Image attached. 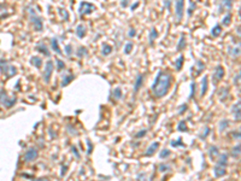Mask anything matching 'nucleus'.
<instances>
[{
	"label": "nucleus",
	"mask_w": 241,
	"mask_h": 181,
	"mask_svg": "<svg viewBox=\"0 0 241 181\" xmlns=\"http://www.w3.org/2000/svg\"><path fill=\"white\" fill-rule=\"evenodd\" d=\"M36 49L40 52V53H42V54H45V56H49V52H48V48L46 47V45H44V44H37V46H36Z\"/></svg>",
	"instance_id": "obj_16"
},
{
	"label": "nucleus",
	"mask_w": 241,
	"mask_h": 181,
	"mask_svg": "<svg viewBox=\"0 0 241 181\" xmlns=\"http://www.w3.org/2000/svg\"><path fill=\"white\" fill-rule=\"evenodd\" d=\"M95 10V6L93 4H89V3H86V1H82L81 5H80V15L83 16V15H88Z\"/></svg>",
	"instance_id": "obj_7"
},
{
	"label": "nucleus",
	"mask_w": 241,
	"mask_h": 181,
	"mask_svg": "<svg viewBox=\"0 0 241 181\" xmlns=\"http://www.w3.org/2000/svg\"><path fill=\"white\" fill-rule=\"evenodd\" d=\"M207 87H209V78H207V76H204L203 81H202V97H204L206 94Z\"/></svg>",
	"instance_id": "obj_13"
},
{
	"label": "nucleus",
	"mask_w": 241,
	"mask_h": 181,
	"mask_svg": "<svg viewBox=\"0 0 241 181\" xmlns=\"http://www.w3.org/2000/svg\"><path fill=\"white\" fill-rule=\"evenodd\" d=\"M137 6H139V3H135V4H134V5L132 6V10H135V8L137 7Z\"/></svg>",
	"instance_id": "obj_53"
},
{
	"label": "nucleus",
	"mask_w": 241,
	"mask_h": 181,
	"mask_svg": "<svg viewBox=\"0 0 241 181\" xmlns=\"http://www.w3.org/2000/svg\"><path fill=\"white\" fill-rule=\"evenodd\" d=\"M87 54V48L86 47H80L78 48V52H77V56L81 58V57H83V56H86Z\"/></svg>",
	"instance_id": "obj_36"
},
{
	"label": "nucleus",
	"mask_w": 241,
	"mask_h": 181,
	"mask_svg": "<svg viewBox=\"0 0 241 181\" xmlns=\"http://www.w3.org/2000/svg\"><path fill=\"white\" fill-rule=\"evenodd\" d=\"M132 48H133V44L132 42H128L127 45H125V47H124V53H130V51H132Z\"/></svg>",
	"instance_id": "obj_38"
},
{
	"label": "nucleus",
	"mask_w": 241,
	"mask_h": 181,
	"mask_svg": "<svg viewBox=\"0 0 241 181\" xmlns=\"http://www.w3.org/2000/svg\"><path fill=\"white\" fill-rule=\"evenodd\" d=\"M232 6H233V0H222V3H221V7H219V12H222L223 10H229L232 8Z\"/></svg>",
	"instance_id": "obj_9"
},
{
	"label": "nucleus",
	"mask_w": 241,
	"mask_h": 181,
	"mask_svg": "<svg viewBox=\"0 0 241 181\" xmlns=\"http://www.w3.org/2000/svg\"><path fill=\"white\" fill-rule=\"evenodd\" d=\"M0 70H1V73L6 77H11L17 73V69L13 65L8 64L7 60H5V59H0Z\"/></svg>",
	"instance_id": "obj_2"
},
{
	"label": "nucleus",
	"mask_w": 241,
	"mask_h": 181,
	"mask_svg": "<svg viewBox=\"0 0 241 181\" xmlns=\"http://www.w3.org/2000/svg\"><path fill=\"white\" fill-rule=\"evenodd\" d=\"M171 145H173V146H177V145L182 146V145H183V143H182V139H181V138H178V140H177V141H173V143H171Z\"/></svg>",
	"instance_id": "obj_44"
},
{
	"label": "nucleus",
	"mask_w": 241,
	"mask_h": 181,
	"mask_svg": "<svg viewBox=\"0 0 241 181\" xmlns=\"http://www.w3.org/2000/svg\"><path fill=\"white\" fill-rule=\"evenodd\" d=\"M227 174V169H225V167H223V165H216V168H215V175L217 176V177H222V176H224Z\"/></svg>",
	"instance_id": "obj_10"
},
{
	"label": "nucleus",
	"mask_w": 241,
	"mask_h": 181,
	"mask_svg": "<svg viewBox=\"0 0 241 181\" xmlns=\"http://www.w3.org/2000/svg\"><path fill=\"white\" fill-rule=\"evenodd\" d=\"M185 47H186V36H185V34H182V35H181V39H180L177 49H178V51H182Z\"/></svg>",
	"instance_id": "obj_22"
},
{
	"label": "nucleus",
	"mask_w": 241,
	"mask_h": 181,
	"mask_svg": "<svg viewBox=\"0 0 241 181\" xmlns=\"http://www.w3.org/2000/svg\"><path fill=\"white\" fill-rule=\"evenodd\" d=\"M29 13H30V21L33 22V25H34V29L36 32H41L42 28H44V23H42V18L37 16L36 12L34 11L33 8H29Z\"/></svg>",
	"instance_id": "obj_3"
},
{
	"label": "nucleus",
	"mask_w": 241,
	"mask_h": 181,
	"mask_svg": "<svg viewBox=\"0 0 241 181\" xmlns=\"http://www.w3.org/2000/svg\"><path fill=\"white\" fill-rule=\"evenodd\" d=\"M128 35H129V36H132V37L135 36V29H130V30H129V33H128Z\"/></svg>",
	"instance_id": "obj_48"
},
{
	"label": "nucleus",
	"mask_w": 241,
	"mask_h": 181,
	"mask_svg": "<svg viewBox=\"0 0 241 181\" xmlns=\"http://www.w3.org/2000/svg\"><path fill=\"white\" fill-rule=\"evenodd\" d=\"M57 70L58 71H62V70L65 68V63L63 62V60H60V59H57Z\"/></svg>",
	"instance_id": "obj_35"
},
{
	"label": "nucleus",
	"mask_w": 241,
	"mask_h": 181,
	"mask_svg": "<svg viewBox=\"0 0 241 181\" xmlns=\"http://www.w3.org/2000/svg\"><path fill=\"white\" fill-rule=\"evenodd\" d=\"M169 156H170V150H168V148H163L162 151H160V153H159V157L162 159H164V158H166Z\"/></svg>",
	"instance_id": "obj_29"
},
{
	"label": "nucleus",
	"mask_w": 241,
	"mask_h": 181,
	"mask_svg": "<svg viewBox=\"0 0 241 181\" xmlns=\"http://www.w3.org/2000/svg\"><path fill=\"white\" fill-rule=\"evenodd\" d=\"M30 63H32V65H34L35 68H41L42 65V59L40 57H33L32 59H30Z\"/></svg>",
	"instance_id": "obj_15"
},
{
	"label": "nucleus",
	"mask_w": 241,
	"mask_h": 181,
	"mask_svg": "<svg viewBox=\"0 0 241 181\" xmlns=\"http://www.w3.org/2000/svg\"><path fill=\"white\" fill-rule=\"evenodd\" d=\"M232 134H233V136L235 139H240V132H233Z\"/></svg>",
	"instance_id": "obj_50"
},
{
	"label": "nucleus",
	"mask_w": 241,
	"mask_h": 181,
	"mask_svg": "<svg viewBox=\"0 0 241 181\" xmlns=\"http://www.w3.org/2000/svg\"><path fill=\"white\" fill-rule=\"evenodd\" d=\"M223 76H224V68H223L222 65H218V66L216 68L215 74H214V81H215V83L219 82L223 78Z\"/></svg>",
	"instance_id": "obj_8"
},
{
	"label": "nucleus",
	"mask_w": 241,
	"mask_h": 181,
	"mask_svg": "<svg viewBox=\"0 0 241 181\" xmlns=\"http://www.w3.org/2000/svg\"><path fill=\"white\" fill-rule=\"evenodd\" d=\"M112 94H113V97H115L116 99H120V97H122V89H120V88H116V89H113Z\"/></svg>",
	"instance_id": "obj_33"
},
{
	"label": "nucleus",
	"mask_w": 241,
	"mask_h": 181,
	"mask_svg": "<svg viewBox=\"0 0 241 181\" xmlns=\"http://www.w3.org/2000/svg\"><path fill=\"white\" fill-rule=\"evenodd\" d=\"M197 6H195V4L194 3H190V6H189V10H188V17H190L192 16V12L194 11V8H195Z\"/></svg>",
	"instance_id": "obj_40"
},
{
	"label": "nucleus",
	"mask_w": 241,
	"mask_h": 181,
	"mask_svg": "<svg viewBox=\"0 0 241 181\" xmlns=\"http://www.w3.org/2000/svg\"><path fill=\"white\" fill-rule=\"evenodd\" d=\"M158 169H159V172H160V173H165V172H168V170L170 169V165H169V164L163 163V164H159Z\"/></svg>",
	"instance_id": "obj_32"
},
{
	"label": "nucleus",
	"mask_w": 241,
	"mask_h": 181,
	"mask_svg": "<svg viewBox=\"0 0 241 181\" xmlns=\"http://www.w3.org/2000/svg\"><path fill=\"white\" fill-rule=\"evenodd\" d=\"M209 155H210L211 158H214L215 156H217V155H218V147H216V146H211L210 150H209Z\"/></svg>",
	"instance_id": "obj_26"
},
{
	"label": "nucleus",
	"mask_w": 241,
	"mask_h": 181,
	"mask_svg": "<svg viewBox=\"0 0 241 181\" xmlns=\"http://www.w3.org/2000/svg\"><path fill=\"white\" fill-rule=\"evenodd\" d=\"M170 86H171V75L165 71H159L151 89L156 98H163L168 94Z\"/></svg>",
	"instance_id": "obj_1"
},
{
	"label": "nucleus",
	"mask_w": 241,
	"mask_h": 181,
	"mask_svg": "<svg viewBox=\"0 0 241 181\" xmlns=\"http://www.w3.org/2000/svg\"><path fill=\"white\" fill-rule=\"evenodd\" d=\"M230 21H232V15H230V13L228 12V13H227V16L223 18L222 24H223V25H228V24L230 23Z\"/></svg>",
	"instance_id": "obj_34"
},
{
	"label": "nucleus",
	"mask_w": 241,
	"mask_h": 181,
	"mask_svg": "<svg viewBox=\"0 0 241 181\" xmlns=\"http://www.w3.org/2000/svg\"><path fill=\"white\" fill-rule=\"evenodd\" d=\"M4 105L6 106V107H11L12 105H15L16 104V98H11V99H8L7 97L5 98V100H4Z\"/></svg>",
	"instance_id": "obj_23"
},
{
	"label": "nucleus",
	"mask_w": 241,
	"mask_h": 181,
	"mask_svg": "<svg viewBox=\"0 0 241 181\" xmlns=\"http://www.w3.org/2000/svg\"><path fill=\"white\" fill-rule=\"evenodd\" d=\"M122 6H123V7H125V6H127V0H123V3H122Z\"/></svg>",
	"instance_id": "obj_54"
},
{
	"label": "nucleus",
	"mask_w": 241,
	"mask_h": 181,
	"mask_svg": "<svg viewBox=\"0 0 241 181\" xmlns=\"http://www.w3.org/2000/svg\"><path fill=\"white\" fill-rule=\"evenodd\" d=\"M76 34H77L78 37H83V36L86 35V27H85L83 24L77 25V28H76Z\"/></svg>",
	"instance_id": "obj_17"
},
{
	"label": "nucleus",
	"mask_w": 241,
	"mask_h": 181,
	"mask_svg": "<svg viewBox=\"0 0 241 181\" xmlns=\"http://www.w3.org/2000/svg\"><path fill=\"white\" fill-rule=\"evenodd\" d=\"M66 170H68V167H66V165L62 167V172H60V174H62V175H64V174L66 173Z\"/></svg>",
	"instance_id": "obj_51"
},
{
	"label": "nucleus",
	"mask_w": 241,
	"mask_h": 181,
	"mask_svg": "<svg viewBox=\"0 0 241 181\" xmlns=\"http://www.w3.org/2000/svg\"><path fill=\"white\" fill-rule=\"evenodd\" d=\"M186 110H188V106H187V104H182L180 107H178V115H182V114H185L186 112Z\"/></svg>",
	"instance_id": "obj_37"
},
{
	"label": "nucleus",
	"mask_w": 241,
	"mask_h": 181,
	"mask_svg": "<svg viewBox=\"0 0 241 181\" xmlns=\"http://www.w3.org/2000/svg\"><path fill=\"white\" fill-rule=\"evenodd\" d=\"M209 133H210V128H205V133H204V135L202 136L203 139H205L206 138V135H209Z\"/></svg>",
	"instance_id": "obj_49"
},
{
	"label": "nucleus",
	"mask_w": 241,
	"mask_h": 181,
	"mask_svg": "<svg viewBox=\"0 0 241 181\" xmlns=\"http://www.w3.org/2000/svg\"><path fill=\"white\" fill-rule=\"evenodd\" d=\"M65 53L68 54V56H70L73 53V46L71 45H66L65 46Z\"/></svg>",
	"instance_id": "obj_42"
},
{
	"label": "nucleus",
	"mask_w": 241,
	"mask_h": 181,
	"mask_svg": "<svg viewBox=\"0 0 241 181\" xmlns=\"http://www.w3.org/2000/svg\"><path fill=\"white\" fill-rule=\"evenodd\" d=\"M175 7H176V18L177 21H182L183 18V12H185V0H176V4H175Z\"/></svg>",
	"instance_id": "obj_5"
},
{
	"label": "nucleus",
	"mask_w": 241,
	"mask_h": 181,
	"mask_svg": "<svg viewBox=\"0 0 241 181\" xmlns=\"http://www.w3.org/2000/svg\"><path fill=\"white\" fill-rule=\"evenodd\" d=\"M183 60H185L183 56H180V58L176 60V69L177 70H181V68H182V65H183Z\"/></svg>",
	"instance_id": "obj_31"
},
{
	"label": "nucleus",
	"mask_w": 241,
	"mask_h": 181,
	"mask_svg": "<svg viewBox=\"0 0 241 181\" xmlns=\"http://www.w3.org/2000/svg\"><path fill=\"white\" fill-rule=\"evenodd\" d=\"M71 148H73V152L75 153V156H76V157L78 158V157H80V155H78V152H77V151H76V147H75V146H73Z\"/></svg>",
	"instance_id": "obj_52"
},
{
	"label": "nucleus",
	"mask_w": 241,
	"mask_h": 181,
	"mask_svg": "<svg viewBox=\"0 0 241 181\" xmlns=\"http://www.w3.org/2000/svg\"><path fill=\"white\" fill-rule=\"evenodd\" d=\"M51 46L53 48V51L57 52L58 54H62L63 52L60 51V48H59V45H58V40L57 39H52V41H51Z\"/></svg>",
	"instance_id": "obj_18"
},
{
	"label": "nucleus",
	"mask_w": 241,
	"mask_h": 181,
	"mask_svg": "<svg viewBox=\"0 0 241 181\" xmlns=\"http://www.w3.org/2000/svg\"><path fill=\"white\" fill-rule=\"evenodd\" d=\"M6 97H7V94L5 90H0V102H4Z\"/></svg>",
	"instance_id": "obj_43"
},
{
	"label": "nucleus",
	"mask_w": 241,
	"mask_h": 181,
	"mask_svg": "<svg viewBox=\"0 0 241 181\" xmlns=\"http://www.w3.org/2000/svg\"><path fill=\"white\" fill-rule=\"evenodd\" d=\"M33 181H51V180H49L48 177H36Z\"/></svg>",
	"instance_id": "obj_46"
},
{
	"label": "nucleus",
	"mask_w": 241,
	"mask_h": 181,
	"mask_svg": "<svg viewBox=\"0 0 241 181\" xmlns=\"http://www.w3.org/2000/svg\"><path fill=\"white\" fill-rule=\"evenodd\" d=\"M158 147H159V143H153L152 145H151V146L147 148V151L145 152V156H147V157H148V156H153Z\"/></svg>",
	"instance_id": "obj_11"
},
{
	"label": "nucleus",
	"mask_w": 241,
	"mask_h": 181,
	"mask_svg": "<svg viewBox=\"0 0 241 181\" xmlns=\"http://www.w3.org/2000/svg\"><path fill=\"white\" fill-rule=\"evenodd\" d=\"M142 81H144V75L142 74H139L137 77H136V82H135V86H134V92L137 93L140 87L142 86Z\"/></svg>",
	"instance_id": "obj_12"
},
{
	"label": "nucleus",
	"mask_w": 241,
	"mask_h": 181,
	"mask_svg": "<svg viewBox=\"0 0 241 181\" xmlns=\"http://www.w3.org/2000/svg\"><path fill=\"white\" fill-rule=\"evenodd\" d=\"M239 80H240V73H237V75L234 77V83L235 85H239Z\"/></svg>",
	"instance_id": "obj_47"
},
{
	"label": "nucleus",
	"mask_w": 241,
	"mask_h": 181,
	"mask_svg": "<svg viewBox=\"0 0 241 181\" xmlns=\"http://www.w3.org/2000/svg\"><path fill=\"white\" fill-rule=\"evenodd\" d=\"M221 33H222V27H221L219 24L215 25L212 28V30H211V35H212V36H218Z\"/></svg>",
	"instance_id": "obj_21"
},
{
	"label": "nucleus",
	"mask_w": 241,
	"mask_h": 181,
	"mask_svg": "<svg viewBox=\"0 0 241 181\" xmlns=\"http://www.w3.org/2000/svg\"><path fill=\"white\" fill-rule=\"evenodd\" d=\"M177 129L180 130V132H186V130L188 129V128H187V124H186V122H185V121H181V122L178 123V126H177Z\"/></svg>",
	"instance_id": "obj_30"
},
{
	"label": "nucleus",
	"mask_w": 241,
	"mask_h": 181,
	"mask_svg": "<svg viewBox=\"0 0 241 181\" xmlns=\"http://www.w3.org/2000/svg\"><path fill=\"white\" fill-rule=\"evenodd\" d=\"M158 35H159V34H158V32H157V29H156V28H152V32L149 33V42L153 44V41L158 37Z\"/></svg>",
	"instance_id": "obj_24"
},
{
	"label": "nucleus",
	"mask_w": 241,
	"mask_h": 181,
	"mask_svg": "<svg viewBox=\"0 0 241 181\" xmlns=\"http://www.w3.org/2000/svg\"><path fill=\"white\" fill-rule=\"evenodd\" d=\"M228 126H229V121H228V119H222V121L219 122V130H221V132H223V130H224Z\"/></svg>",
	"instance_id": "obj_27"
},
{
	"label": "nucleus",
	"mask_w": 241,
	"mask_h": 181,
	"mask_svg": "<svg viewBox=\"0 0 241 181\" xmlns=\"http://www.w3.org/2000/svg\"><path fill=\"white\" fill-rule=\"evenodd\" d=\"M232 155H233L234 158H239L240 157V145H236L235 147H233Z\"/></svg>",
	"instance_id": "obj_28"
},
{
	"label": "nucleus",
	"mask_w": 241,
	"mask_h": 181,
	"mask_svg": "<svg viewBox=\"0 0 241 181\" xmlns=\"http://www.w3.org/2000/svg\"><path fill=\"white\" fill-rule=\"evenodd\" d=\"M233 112L235 115V121H240V102L233 106Z\"/></svg>",
	"instance_id": "obj_19"
},
{
	"label": "nucleus",
	"mask_w": 241,
	"mask_h": 181,
	"mask_svg": "<svg viewBox=\"0 0 241 181\" xmlns=\"http://www.w3.org/2000/svg\"><path fill=\"white\" fill-rule=\"evenodd\" d=\"M112 52V47L110 46V45H107V44H103V49H101V53L104 54V56H109L110 53Z\"/></svg>",
	"instance_id": "obj_20"
},
{
	"label": "nucleus",
	"mask_w": 241,
	"mask_h": 181,
	"mask_svg": "<svg viewBox=\"0 0 241 181\" xmlns=\"http://www.w3.org/2000/svg\"><path fill=\"white\" fill-rule=\"evenodd\" d=\"M74 80V75H68V76H65L64 78H63V81H62V87H65V86H68L70 82H71Z\"/></svg>",
	"instance_id": "obj_25"
},
{
	"label": "nucleus",
	"mask_w": 241,
	"mask_h": 181,
	"mask_svg": "<svg viewBox=\"0 0 241 181\" xmlns=\"http://www.w3.org/2000/svg\"><path fill=\"white\" fill-rule=\"evenodd\" d=\"M194 93H195V83L193 82V83H190V95H189V99L193 98Z\"/></svg>",
	"instance_id": "obj_39"
},
{
	"label": "nucleus",
	"mask_w": 241,
	"mask_h": 181,
	"mask_svg": "<svg viewBox=\"0 0 241 181\" xmlns=\"http://www.w3.org/2000/svg\"><path fill=\"white\" fill-rule=\"evenodd\" d=\"M146 133H147V130H142V132H139V133L135 135V138H142V136L146 135Z\"/></svg>",
	"instance_id": "obj_45"
},
{
	"label": "nucleus",
	"mask_w": 241,
	"mask_h": 181,
	"mask_svg": "<svg viewBox=\"0 0 241 181\" xmlns=\"http://www.w3.org/2000/svg\"><path fill=\"white\" fill-rule=\"evenodd\" d=\"M52 71H53V62H52V60H48V62L46 63L45 71H44V80H45L46 83H48L49 80H51Z\"/></svg>",
	"instance_id": "obj_6"
},
{
	"label": "nucleus",
	"mask_w": 241,
	"mask_h": 181,
	"mask_svg": "<svg viewBox=\"0 0 241 181\" xmlns=\"http://www.w3.org/2000/svg\"><path fill=\"white\" fill-rule=\"evenodd\" d=\"M217 164H218V165H223V167H225V165L228 164V156H227L225 153L219 155V158H218V160H217Z\"/></svg>",
	"instance_id": "obj_14"
},
{
	"label": "nucleus",
	"mask_w": 241,
	"mask_h": 181,
	"mask_svg": "<svg viewBox=\"0 0 241 181\" xmlns=\"http://www.w3.org/2000/svg\"><path fill=\"white\" fill-rule=\"evenodd\" d=\"M197 64L199 65V68H198V70H197V75H199L200 73L203 71V69H204V64H203L202 62H200V60H198V63H197Z\"/></svg>",
	"instance_id": "obj_41"
},
{
	"label": "nucleus",
	"mask_w": 241,
	"mask_h": 181,
	"mask_svg": "<svg viewBox=\"0 0 241 181\" xmlns=\"http://www.w3.org/2000/svg\"><path fill=\"white\" fill-rule=\"evenodd\" d=\"M39 157V151L35 147H30L27 150V152L24 155V160L25 162H34V160Z\"/></svg>",
	"instance_id": "obj_4"
}]
</instances>
